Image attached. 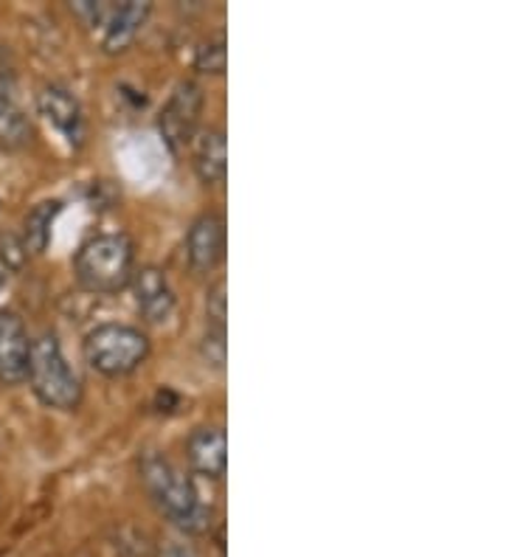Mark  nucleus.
I'll return each mask as SVG.
<instances>
[{
    "label": "nucleus",
    "instance_id": "f257e3e1",
    "mask_svg": "<svg viewBox=\"0 0 506 557\" xmlns=\"http://www.w3.org/2000/svg\"><path fill=\"white\" fill-rule=\"evenodd\" d=\"M141 482L158 510L189 535H202L211 527V510L200 502L195 482L181 468L158 454L141 459Z\"/></svg>",
    "mask_w": 506,
    "mask_h": 557
},
{
    "label": "nucleus",
    "instance_id": "f03ea898",
    "mask_svg": "<svg viewBox=\"0 0 506 557\" xmlns=\"http://www.w3.org/2000/svg\"><path fill=\"white\" fill-rule=\"evenodd\" d=\"M74 273L85 290L108 296L129 285L135 273V245L127 234H96L82 245Z\"/></svg>",
    "mask_w": 506,
    "mask_h": 557
},
{
    "label": "nucleus",
    "instance_id": "7ed1b4c3",
    "mask_svg": "<svg viewBox=\"0 0 506 557\" xmlns=\"http://www.w3.org/2000/svg\"><path fill=\"white\" fill-rule=\"evenodd\" d=\"M26 381L34 397L57 411H76L82 403V383L67 367L57 335H40L32 341V358H28Z\"/></svg>",
    "mask_w": 506,
    "mask_h": 557
},
{
    "label": "nucleus",
    "instance_id": "20e7f679",
    "mask_svg": "<svg viewBox=\"0 0 506 557\" xmlns=\"http://www.w3.org/2000/svg\"><path fill=\"white\" fill-rule=\"evenodd\" d=\"M149 358V338L138 326L101 324L85 338V360L104 377L133 374Z\"/></svg>",
    "mask_w": 506,
    "mask_h": 557
},
{
    "label": "nucleus",
    "instance_id": "39448f33",
    "mask_svg": "<svg viewBox=\"0 0 506 557\" xmlns=\"http://www.w3.org/2000/svg\"><path fill=\"white\" fill-rule=\"evenodd\" d=\"M74 12L82 14L94 28H99L101 48L108 54H122L141 35L152 7L144 0H124V3H94V0H79L74 3Z\"/></svg>",
    "mask_w": 506,
    "mask_h": 557
},
{
    "label": "nucleus",
    "instance_id": "423d86ee",
    "mask_svg": "<svg viewBox=\"0 0 506 557\" xmlns=\"http://www.w3.org/2000/svg\"><path fill=\"white\" fill-rule=\"evenodd\" d=\"M202 113V90L197 82H181L175 94L169 96L166 108L161 110L158 119V129H161L163 141L172 150H181L195 138L197 124H200Z\"/></svg>",
    "mask_w": 506,
    "mask_h": 557
},
{
    "label": "nucleus",
    "instance_id": "0eeeda50",
    "mask_svg": "<svg viewBox=\"0 0 506 557\" xmlns=\"http://www.w3.org/2000/svg\"><path fill=\"white\" fill-rule=\"evenodd\" d=\"M32 338L23 319L12 310H0V383L17 386L26 381Z\"/></svg>",
    "mask_w": 506,
    "mask_h": 557
},
{
    "label": "nucleus",
    "instance_id": "6e6552de",
    "mask_svg": "<svg viewBox=\"0 0 506 557\" xmlns=\"http://www.w3.org/2000/svg\"><path fill=\"white\" fill-rule=\"evenodd\" d=\"M37 108H40V116L71 147H82V141H85V113H82L79 99L71 90L60 88V85H46L37 96Z\"/></svg>",
    "mask_w": 506,
    "mask_h": 557
},
{
    "label": "nucleus",
    "instance_id": "1a4fd4ad",
    "mask_svg": "<svg viewBox=\"0 0 506 557\" xmlns=\"http://www.w3.org/2000/svg\"><path fill=\"white\" fill-rule=\"evenodd\" d=\"M135 293V307L141 313L144 321L149 324H163L175 313V290L169 287V278L161 268L147 265L141 271H135L129 278Z\"/></svg>",
    "mask_w": 506,
    "mask_h": 557
},
{
    "label": "nucleus",
    "instance_id": "9d476101",
    "mask_svg": "<svg viewBox=\"0 0 506 557\" xmlns=\"http://www.w3.org/2000/svg\"><path fill=\"white\" fill-rule=\"evenodd\" d=\"M186 257L192 271L211 273L225 259V220L220 214H202L192 223L186 237Z\"/></svg>",
    "mask_w": 506,
    "mask_h": 557
},
{
    "label": "nucleus",
    "instance_id": "9b49d317",
    "mask_svg": "<svg viewBox=\"0 0 506 557\" xmlns=\"http://www.w3.org/2000/svg\"><path fill=\"white\" fill-rule=\"evenodd\" d=\"M186 459H189L192 470L206 479H225L229 470V442H225V431L214 429V425H202V429L192 431L186 440Z\"/></svg>",
    "mask_w": 506,
    "mask_h": 557
},
{
    "label": "nucleus",
    "instance_id": "f8f14e48",
    "mask_svg": "<svg viewBox=\"0 0 506 557\" xmlns=\"http://www.w3.org/2000/svg\"><path fill=\"white\" fill-rule=\"evenodd\" d=\"M195 170L206 186H217L229 172V144L220 127H209L195 141Z\"/></svg>",
    "mask_w": 506,
    "mask_h": 557
},
{
    "label": "nucleus",
    "instance_id": "ddd939ff",
    "mask_svg": "<svg viewBox=\"0 0 506 557\" xmlns=\"http://www.w3.org/2000/svg\"><path fill=\"white\" fill-rule=\"evenodd\" d=\"M62 203L60 200H42V203L34 206L32 211L23 220V251L26 253H42L51 243V232H54V223L60 218Z\"/></svg>",
    "mask_w": 506,
    "mask_h": 557
},
{
    "label": "nucleus",
    "instance_id": "4468645a",
    "mask_svg": "<svg viewBox=\"0 0 506 557\" xmlns=\"http://www.w3.org/2000/svg\"><path fill=\"white\" fill-rule=\"evenodd\" d=\"M28 138H32V122L26 110L14 102L9 90L0 88V147L17 150V147H26Z\"/></svg>",
    "mask_w": 506,
    "mask_h": 557
},
{
    "label": "nucleus",
    "instance_id": "2eb2a0df",
    "mask_svg": "<svg viewBox=\"0 0 506 557\" xmlns=\"http://www.w3.org/2000/svg\"><path fill=\"white\" fill-rule=\"evenodd\" d=\"M195 69L209 76L225 74V69H229V42H225V35L209 37L197 48Z\"/></svg>",
    "mask_w": 506,
    "mask_h": 557
},
{
    "label": "nucleus",
    "instance_id": "dca6fc26",
    "mask_svg": "<svg viewBox=\"0 0 506 557\" xmlns=\"http://www.w3.org/2000/svg\"><path fill=\"white\" fill-rule=\"evenodd\" d=\"M202 355H206V360H209L214 369L225 367V330L209 326V333L202 338Z\"/></svg>",
    "mask_w": 506,
    "mask_h": 557
},
{
    "label": "nucleus",
    "instance_id": "f3484780",
    "mask_svg": "<svg viewBox=\"0 0 506 557\" xmlns=\"http://www.w3.org/2000/svg\"><path fill=\"white\" fill-rule=\"evenodd\" d=\"M225 315H229V296H225V278H220L209 293V326L225 330Z\"/></svg>",
    "mask_w": 506,
    "mask_h": 557
},
{
    "label": "nucleus",
    "instance_id": "a211bd4d",
    "mask_svg": "<svg viewBox=\"0 0 506 557\" xmlns=\"http://www.w3.org/2000/svg\"><path fill=\"white\" fill-rule=\"evenodd\" d=\"M158 557H197L186 541L181 537H163L161 546H158Z\"/></svg>",
    "mask_w": 506,
    "mask_h": 557
},
{
    "label": "nucleus",
    "instance_id": "6ab92c4d",
    "mask_svg": "<svg viewBox=\"0 0 506 557\" xmlns=\"http://www.w3.org/2000/svg\"><path fill=\"white\" fill-rule=\"evenodd\" d=\"M14 268H17V259H14V253L7 251V248H0V287L7 285L9 278H12Z\"/></svg>",
    "mask_w": 506,
    "mask_h": 557
}]
</instances>
